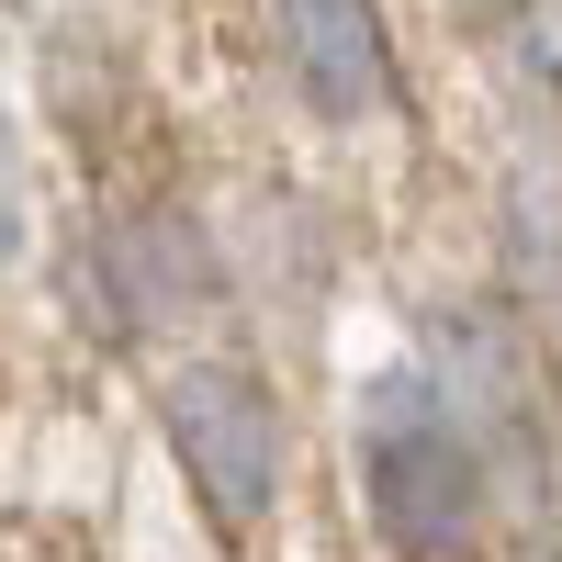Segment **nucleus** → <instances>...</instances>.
Wrapping results in <instances>:
<instances>
[{
	"label": "nucleus",
	"mask_w": 562,
	"mask_h": 562,
	"mask_svg": "<svg viewBox=\"0 0 562 562\" xmlns=\"http://www.w3.org/2000/svg\"><path fill=\"white\" fill-rule=\"evenodd\" d=\"M281 57H293V90L338 124L394 102V34L371 0H281Z\"/></svg>",
	"instance_id": "obj_5"
},
{
	"label": "nucleus",
	"mask_w": 562,
	"mask_h": 562,
	"mask_svg": "<svg viewBox=\"0 0 562 562\" xmlns=\"http://www.w3.org/2000/svg\"><path fill=\"white\" fill-rule=\"evenodd\" d=\"M12 248H23V147L0 135V270H12Z\"/></svg>",
	"instance_id": "obj_6"
},
{
	"label": "nucleus",
	"mask_w": 562,
	"mask_h": 562,
	"mask_svg": "<svg viewBox=\"0 0 562 562\" xmlns=\"http://www.w3.org/2000/svg\"><path fill=\"white\" fill-rule=\"evenodd\" d=\"M428 383L450 394V416L484 439V461H529L540 450V394H529V349H518V326H506L495 304H450L428 326Z\"/></svg>",
	"instance_id": "obj_4"
},
{
	"label": "nucleus",
	"mask_w": 562,
	"mask_h": 562,
	"mask_svg": "<svg viewBox=\"0 0 562 562\" xmlns=\"http://www.w3.org/2000/svg\"><path fill=\"white\" fill-rule=\"evenodd\" d=\"M360 495H371V529H383L394 562H484L495 461L428 383V360L383 371L360 394Z\"/></svg>",
	"instance_id": "obj_1"
},
{
	"label": "nucleus",
	"mask_w": 562,
	"mask_h": 562,
	"mask_svg": "<svg viewBox=\"0 0 562 562\" xmlns=\"http://www.w3.org/2000/svg\"><path fill=\"white\" fill-rule=\"evenodd\" d=\"M79 293H90V315H102L113 338H135V326H169V315H192L214 293V248H203V225L169 214V203L158 214H124V225L90 237Z\"/></svg>",
	"instance_id": "obj_3"
},
{
	"label": "nucleus",
	"mask_w": 562,
	"mask_h": 562,
	"mask_svg": "<svg viewBox=\"0 0 562 562\" xmlns=\"http://www.w3.org/2000/svg\"><path fill=\"white\" fill-rule=\"evenodd\" d=\"M158 428L180 450V473H192V495L214 506V529H259L270 495H281V405L259 371L237 360H192L158 383Z\"/></svg>",
	"instance_id": "obj_2"
},
{
	"label": "nucleus",
	"mask_w": 562,
	"mask_h": 562,
	"mask_svg": "<svg viewBox=\"0 0 562 562\" xmlns=\"http://www.w3.org/2000/svg\"><path fill=\"white\" fill-rule=\"evenodd\" d=\"M540 562H562V551H540Z\"/></svg>",
	"instance_id": "obj_7"
}]
</instances>
